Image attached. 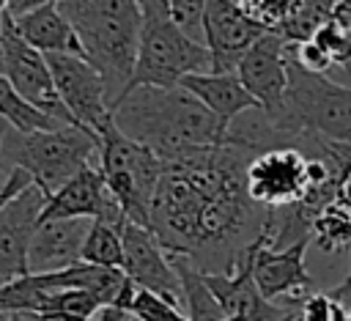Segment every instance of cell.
Here are the masks:
<instances>
[{"label": "cell", "mask_w": 351, "mask_h": 321, "mask_svg": "<svg viewBox=\"0 0 351 321\" xmlns=\"http://www.w3.org/2000/svg\"><path fill=\"white\" fill-rule=\"evenodd\" d=\"M47 198L49 195L30 181L0 209V285L30 274L27 244L38 225V214Z\"/></svg>", "instance_id": "16"}, {"label": "cell", "mask_w": 351, "mask_h": 321, "mask_svg": "<svg viewBox=\"0 0 351 321\" xmlns=\"http://www.w3.org/2000/svg\"><path fill=\"white\" fill-rule=\"evenodd\" d=\"M296 310H291V313H285V316H280V318H271V321H296Z\"/></svg>", "instance_id": "31"}, {"label": "cell", "mask_w": 351, "mask_h": 321, "mask_svg": "<svg viewBox=\"0 0 351 321\" xmlns=\"http://www.w3.org/2000/svg\"><path fill=\"white\" fill-rule=\"evenodd\" d=\"M170 255V252H167ZM170 263L178 274L181 283V302H184V313L189 321H222L228 318L219 307V302L214 299L211 288L206 285L203 272L186 258V255H170Z\"/></svg>", "instance_id": "21"}, {"label": "cell", "mask_w": 351, "mask_h": 321, "mask_svg": "<svg viewBox=\"0 0 351 321\" xmlns=\"http://www.w3.org/2000/svg\"><path fill=\"white\" fill-rule=\"evenodd\" d=\"M0 38H3V58H0V74L14 85V91L30 102L33 107H38L41 112H47L49 118L60 121V123H71L55 82H52V71L47 66V58L33 49L14 27V16L5 11L3 14V25H0ZM74 126V123H71Z\"/></svg>", "instance_id": "9"}, {"label": "cell", "mask_w": 351, "mask_h": 321, "mask_svg": "<svg viewBox=\"0 0 351 321\" xmlns=\"http://www.w3.org/2000/svg\"><path fill=\"white\" fill-rule=\"evenodd\" d=\"M132 316L137 321H189L186 313L170 302H165L162 296L137 288V296L132 302Z\"/></svg>", "instance_id": "26"}, {"label": "cell", "mask_w": 351, "mask_h": 321, "mask_svg": "<svg viewBox=\"0 0 351 321\" xmlns=\"http://www.w3.org/2000/svg\"><path fill=\"white\" fill-rule=\"evenodd\" d=\"M343 69H346V71H348V74H351V58H348V60H346V66H343Z\"/></svg>", "instance_id": "34"}, {"label": "cell", "mask_w": 351, "mask_h": 321, "mask_svg": "<svg viewBox=\"0 0 351 321\" xmlns=\"http://www.w3.org/2000/svg\"><path fill=\"white\" fill-rule=\"evenodd\" d=\"M239 82L247 93L261 104L263 115H274L282 107V96L288 88V60H285V38L274 30H266L239 60L236 66Z\"/></svg>", "instance_id": "14"}, {"label": "cell", "mask_w": 351, "mask_h": 321, "mask_svg": "<svg viewBox=\"0 0 351 321\" xmlns=\"http://www.w3.org/2000/svg\"><path fill=\"white\" fill-rule=\"evenodd\" d=\"M269 27L247 14L236 0H206L203 41L211 52V71H236L241 55Z\"/></svg>", "instance_id": "13"}, {"label": "cell", "mask_w": 351, "mask_h": 321, "mask_svg": "<svg viewBox=\"0 0 351 321\" xmlns=\"http://www.w3.org/2000/svg\"><path fill=\"white\" fill-rule=\"evenodd\" d=\"M222 321H247V318H239V316H228V318H222Z\"/></svg>", "instance_id": "33"}, {"label": "cell", "mask_w": 351, "mask_h": 321, "mask_svg": "<svg viewBox=\"0 0 351 321\" xmlns=\"http://www.w3.org/2000/svg\"><path fill=\"white\" fill-rule=\"evenodd\" d=\"M99 173L123 217L134 225L151 228V203L162 176V159L145 145L123 137L112 123L99 137Z\"/></svg>", "instance_id": "7"}, {"label": "cell", "mask_w": 351, "mask_h": 321, "mask_svg": "<svg viewBox=\"0 0 351 321\" xmlns=\"http://www.w3.org/2000/svg\"><path fill=\"white\" fill-rule=\"evenodd\" d=\"M3 178H5V176H3ZM0 192H3V181H0Z\"/></svg>", "instance_id": "37"}, {"label": "cell", "mask_w": 351, "mask_h": 321, "mask_svg": "<svg viewBox=\"0 0 351 321\" xmlns=\"http://www.w3.org/2000/svg\"><path fill=\"white\" fill-rule=\"evenodd\" d=\"M252 156V148L225 140L162 162L151 230L170 255H186L200 272H233L266 222V209L247 195Z\"/></svg>", "instance_id": "1"}, {"label": "cell", "mask_w": 351, "mask_h": 321, "mask_svg": "<svg viewBox=\"0 0 351 321\" xmlns=\"http://www.w3.org/2000/svg\"><path fill=\"white\" fill-rule=\"evenodd\" d=\"M307 244H310V236L299 239V241H293L282 250H271L263 230L250 244L252 280L269 302L282 305V307H299V302L310 294L313 277H310L307 263H304Z\"/></svg>", "instance_id": "11"}, {"label": "cell", "mask_w": 351, "mask_h": 321, "mask_svg": "<svg viewBox=\"0 0 351 321\" xmlns=\"http://www.w3.org/2000/svg\"><path fill=\"white\" fill-rule=\"evenodd\" d=\"M8 11V0H0V14H5Z\"/></svg>", "instance_id": "32"}, {"label": "cell", "mask_w": 351, "mask_h": 321, "mask_svg": "<svg viewBox=\"0 0 351 321\" xmlns=\"http://www.w3.org/2000/svg\"><path fill=\"white\" fill-rule=\"evenodd\" d=\"M167 5H170L173 22L189 38L206 44L203 41V8H206V0H167Z\"/></svg>", "instance_id": "27"}, {"label": "cell", "mask_w": 351, "mask_h": 321, "mask_svg": "<svg viewBox=\"0 0 351 321\" xmlns=\"http://www.w3.org/2000/svg\"><path fill=\"white\" fill-rule=\"evenodd\" d=\"M112 123L123 137L145 145L162 162L228 140V129L181 85L129 88L112 107Z\"/></svg>", "instance_id": "2"}, {"label": "cell", "mask_w": 351, "mask_h": 321, "mask_svg": "<svg viewBox=\"0 0 351 321\" xmlns=\"http://www.w3.org/2000/svg\"><path fill=\"white\" fill-rule=\"evenodd\" d=\"M5 321H11V318H5Z\"/></svg>", "instance_id": "38"}, {"label": "cell", "mask_w": 351, "mask_h": 321, "mask_svg": "<svg viewBox=\"0 0 351 321\" xmlns=\"http://www.w3.org/2000/svg\"><path fill=\"white\" fill-rule=\"evenodd\" d=\"M58 8L71 22L85 60L104 77L110 107H115L134 74L140 0H63Z\"/></svg>", "instance_id": "3"}, {"label": "cell", "mask_w": 351, "mask_h": 321, "mask_svg": "<svg viewBox=\"0 0 351 321\" xmlns=\"http://www.w3.org/2000/svg\"><path fill=\"white\" fill-rule=\"evenodd\" d=\"M5 318H8V316H0V321H5Z\"/></svg>", "instance_id": "36"}, {"label": "cell", "mask_w": 351, "mask_h": 321, "mask_svg": "<svg viewBox=\"0 0 351 321\" xmlns=\"http://www.w3.org/2000/svg\"><path fill=\"white\" fill-rule=\"evenodd\" d=\"M93 219H38L27 244V272L47 274L82 263V244Z\"/></svg>", "instance_id": "18"}, {"label": "cell", "mask_w": 351, "mask_h": 321, "mask_svg": "<svg viewBox=\"0 0 351 321\" xmlns=\"http://www.w3.org/2000/svg\"><path fill=\"white\" fill-rule=\"evenodd\" d=\"M121 241H123V263L121 272L143 291H151L156 296H162L165 302L176 305L184 310L181 302V283L178 274L170 263L167 250L159 244V239L154 236L151 228L134 225V222H123L121 228Z\"/></svg>", "instance_id": "12"}, {"label": "cell", "mask_w": 351, "mask_h": 321, "mask_svg": "<svg viewBox=\"0 0 351 321\" xmlns=\"http://www.w3.org/2000/svg\"><path fill=\"white\" fill-rule=\"evenodd\" d=\"M44 58L71 123L101 137L112 126V107L107 99L104 77L85 58H74V55H44Z\"/></svg>", "instance_id": "8"}, {"label": "cell", "mask_w": 351, "mask_h": 321, "mask_svg": "<svg viewBox=\"0 0 351 321\" xmlns=\"http://www.w3.org/2000/svg\"><path fill=\"white\" fill-rule=\"evenodd\" d=\"M63 0H8V14L11 16H22L27 11H36L41 5H58Z\"/></svg>", "instance_id": "30"}, {"label": "cell", "mask_w": 351, "mask_h": 321, "mask_svg": "<svg viewBox=\"0 0 351 321\" xmlns=\"http://www.w3.org/2000/svg\"><path fill=\"white\" fill-rule=\"evenodd\" d=\"M99 159V137L82 126H58L44 132L5 129L0 140V167L25 170L47 195L58 192L82 167Z\"/></svg>", "instance_id": "5"}, {"label": "cell", "mask_w": 351, "mask_h": 321, "mask_svg": "<svg viewBox=\"0 0 351 321\" xmlns=\"http://www.w3.org/2000/svg\"><path fill=\"white\" fill-rule=\"evenodd\" d=\"M74 217L101 219L115 228H123V222H126L118 200L110 195V189L99 173V165H88L74 178H69L58 192H52L47 198V203L38 214V219H74Z\"/></svg>", "instance_id": "15"}, {"label": "cell", "mask_w": 351, "mask_h": 321, "mask_svg": "<svg viewBox=\"0 0 351 321\" xmlns=\"http://www.w3.org/2000/svg\"><path fill=\"white\" fill-rule=\"evenodd\" d=\"M0 25H3V14H0ZM0 58H3V38H0Z\"/></svg>", "instance_id": "35"}, {"label": "cell", "mask_w": 351, "mask_h": 321, "mask_svg": "<svg viewBox=\"0 0 351 321\" xmlns=\"http://www.w3.org/2000/svg\"><path fill=\"white\" fill-rule=\"evenodd\" d=\"M184 91H189L225 129L250 110H261V104L247 93V88L239 82L236 71H203V74H186L178 82Z\"/></svg>", "instance_id": "19"}, {"label": "cell", "mask_w": 351, "mask_h": 321, "mask_svg": "<svg viewBox=\"0 0 351 321\" xmlns=\"http://www.w3.org/2000/svg\"><path fill=\"white\" fill-rule=\"evenodd\" d=\"M203 277H206V285L211 288V294L219 302L225 316H239V318H247V321H271V318H280V316L296 310V307L274 305L258 291V285L252 280V252H250V247L239 255L233 272H228V274L203 272Z\"/></svg>", "instance_id": "17"}, {"label": "cell", "mask_w": 351, "mask_h": 321, "mask_svg": "<svg viewBox=\"0 0 351 321\" xmlns=\"http://www.w3.org/2000/svg\"><path fill=\"white\" fill-rule=\"evenodd\" d=\"M88 321H134V316H132V310H123L118 305H99L88 316Z\"/></svg>", "instance_id": "29"}, {"label": "cell", "mask_w": 351, "mask_h": 321, "mask_svg": "<svg viewBox=\"0 0 351 321\" xmlns=\"http://www.w3.org/2000/svg\"><path fill=\"white\" fill-rule=\"evenodd\" d=\"M348 209H351V203H348Z\"/></svg>", "instance_id": "39"}, {"label": "cell", "mask_w": 351, "mask_h": 321, "mask_svg": "<svg viewBox=\"0 0 351 321\" xmlns=\"http://www.w3.org/2000/svg\"><path fill=\"white\" fill-rule=\"evenodd\" d=\"M16 33L41 55H74L85 58L82 44L71 27V22L60 14L58 5H41L22 16H14Z\"/></svg>", "instance_id": "20"}, {"label": "cell", "mask_w": 351, "mask_h": 321, "mask_svg": "<svg viewBox=\"0 0 351 321\" xmlns=\"http://www.w3.org/2000/svg\"><path fill=\"white\" fill-rule=\"evenodd\" d=\"M332 307H335V302L329 294H307L299 302L296 313H299V321H329Z\"/></svg>", "instance_id": "28"}, {"label": "cell", "mask_w": 351, "mask_h": 321, "mask_svg": "<svg viewBox=\"0 0 351 321\" xmlns=\"http://www.w3.org/2000/svg\"><path fill=\"white\" fill-rule=\"evenodd\" d=\"M0 121L5 126H11L14 132H44V129L71 126V123H60V121L49 118L47 112H41L30 102H25L3 74H0Z\"/></svg>", "instance_id": "23"}, {"label": "cell", "mask_w": 351, "mask_h": 321, "mask_svg": "<svg viewBox=\"0 0 351 321\" xmlns=\"http://www.w3.org/2000/svg\"><path fill=\"white\" fill-rule=\"evenodd\" d=\"M310 38L329 55L332 66H346V60L351 58V27H346L335 16H329L326 22H321Z\"/></svg>", "instance_id": "25"}, {"label": "cell", "mask_w": 351, "mask_h": 321, "mask_svg": "<svg viewBox=\"0 0 351 321\" xmlns=\"http://www.w3.org/2000/svg\"><path fill=\"white\" fill-rule=\"evenodd\" d=\"M288 88L282 107L266 115L282 143L299 148V137H315L332 145L351 148V85L335 82L326 74L299 69L288 55Z\"/></svg>", "instance_id": "4"}, {"label": "cell", "mask_w": 351, "mask_h": 321, "mask_svg": "<svg viewBox=\"0 0 351 321\" xmlns=\"http://www.w3.org/2000/svg\"><path fill=\"white\" fill-rule=\"evenodd\" d=\"M247 195L263 209H285L307 192V154L296 145L258 151L244 173Z\"/></svg>", "instance_id": "10"}, {"label": "cell", "mask_w": 351, "mask_h": 321, "mask_svg": "<svg viewBox=\"0 0 351 321\" xmlns=\"http://www.w3.org/2000/svg\"><path fill=\"white\" fill-rule=\"evenodd\" d=\"M310 241L318 244L324 252L351 250V209L343 200H332L324 206L310 225Z\"/></svg>", "instance_id": "22"}, {"label": "cell", "mask_w": 351, "mask_h": 321, "mask_svg": "<svg viewBox=\"0 0 351 321\" xmlns=\"http://www.w3.org/2000/svg\"><path fill=\"white\" fill-rule=\"evenodd\" d=\"M203 71H211V52L173 22L167 0H140V38L129 88H176L181 77Z\"/></svg>", "instance_id": "6"}, {"label": "cell", "mask_w": 351, "mask_h": 321, "mask_svg": "<svg viewBox=\"0 0 351 321\" xmlns=\"http://www.w3.org/2000/svg\"><path fill=\"white\" fill-rule=\"evenodd\" d=\"M82 263L104 266V269H121V263H123L121 228L101 222V219H93L88 239L82 244Z\"/></svg>", "instance_id": "24"}]
</instances>
